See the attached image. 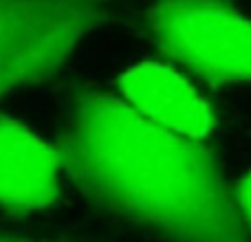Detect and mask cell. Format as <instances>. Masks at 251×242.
<instances>
[{
	"label": "cell",
	"mask_w": 251,
	"mask_h": 242,
	"mask_svg": "<svg viewBox=\"0 0 251 242\" xmlns=\"http://www.w3.org/2000/svg\"><path fill=\"white\" fill-rule=\"evenodd\" d=\"M234 205L238 209V216L243 220L247 234H251V169L238 181L234 190Z\"/></svg>",
	"instance_id": "6"
},
{
	"label": "cell",
	"mask_w": 251,
	"mask_h": 242,
	"mask_svg": "<svg viewBox=\"0 0 251 242\" xmlns=\"http://www.w3.org/2000/svg\"><path fill=\"white\" fill-rule=\"evenodd\" d=\"M146 26L170 60L205 82L251 84V18L231 0H156Z\"/></svg>",
	"instance_id": "3"
},
{
	"label": "cell",
	"mask_w": 251,
	"mask_h": 242,
	"mask_svg": "<svg viewBox=\"0 0 251 242\" xmlns=\"http://www.w3.org/2000/svg\"><path fill=\"white\" fill-rule=\"evenodd\" d=\"M62 165L97 205L174 242H247L218 163L124 99L82 91L62 137Z\"/></svg>",
	"instance_id": "1"
},
{
	"label": "cell",
	"mask_w": 251,
	"mask_h": 242,
	"mask_svg": "<svg viewBox=\"0 0 251 242\" xmlns=\"http://www.w3.org/2000/svg\"><path fill=\"white\" fill-rule=\"evenodd\" d=\"M62 154L26 123L0 117V209L38 214L60 196Z\"/></svg>",
	"instance_id": "4"
},
{
	"label": "cell",
	"mask_w": 251,
	"mask_h": 242,
	"mask_svg": "<svg viewBox=\"0 0 251 242\" xmlns=\"http://www.w3.org/2000/svg\"><path fill=\"white\" fill-rule=\"evenodd\" d=\"M124 101L148 121L170 132L203 141L212 132L214 117L194 86L172 66L139 62L119 79Z\"/></svg>",
	"instance_id": "5"
},
{
	"label": "cell",
	"mask_w": 251,
	"mask_h": 242,
	"mask_svg": "<svg viewBox=\"0 0 251 242\" xmlns=\"http://www.w3.org/2000/svg\"><path fill=\"white\" fill-rule=\"evenodd\" d=\"M0 242H64V240H47V238H25V236L0 234Z\"/></svg>",
	"instance_id": "7"
},
{
	"label": "cell",
	"mask_w": 251,
	"mask_h": 242,
	"mask_svg": "<svg viewBox=\"0 0 251 242\" xmlns=\"http://www.w3.org/2000/svg\"><path fill=\"white\" fill-rule=\"evenodd\" d=\"M124 0H0V99L40 84Z\"/></svg>",
	"instance_id": "2"
}]
</instances>
